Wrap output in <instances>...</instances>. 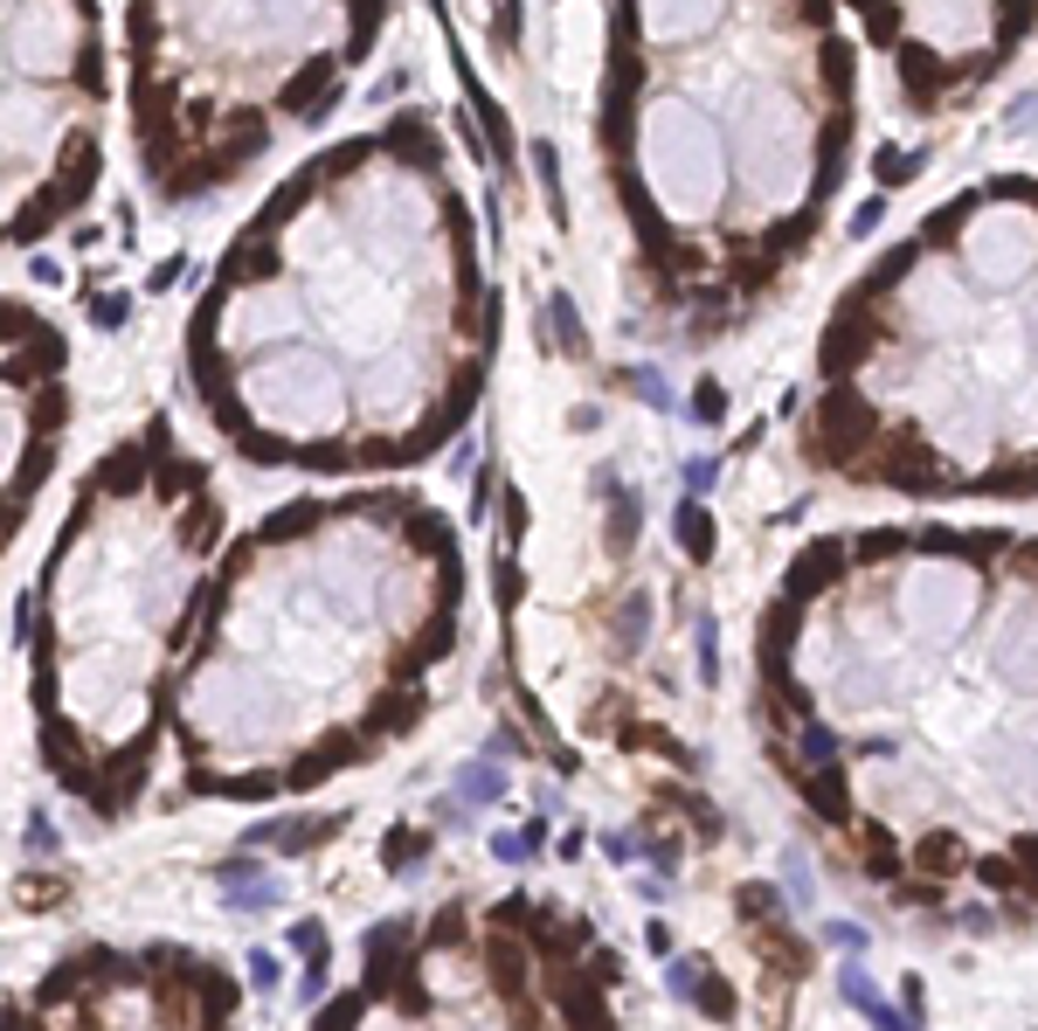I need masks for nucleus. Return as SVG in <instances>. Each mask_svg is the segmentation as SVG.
<instances>
[{
  "label": "nucleus",
  "mask_w": 1038,
  "mask_h": 1031,
  "mask_svg": "<svg viewBox=\"0 0 1038 1031\" xmlns=\"http://www.w3.org/2000/svg\"><path fill=\"white\" fill-rule=\"evenodd\" d=\"M201 416L271 471H402L485 381L478 228L430 111L305 160L188 319Z\"/></svg>",
  "instance_id": "f257e3e1"
},
{
  "label": "nucleus",
  "mask_w": 1038,
  "mask_h": 1031,
  "mask_svg": "<svg viewBox=\"0 0 1038 1031\" xmlns=\"http://www.w3.org/2000/svg\"><path fill=\"white\" fill-rule=\"evenodd\" d=\"M859 139L830 0H616L603 160L652 305L713 340L817 243Z\"/></svg>",
  "instance_id": "f03ea898"
},
{
  "label": "nucleus",
  "mask_w": 1038,
  "mask_h": 1031,
  "mask_svg": "<svg viewBox=\"0 0 1038 1031\" xmlns=\"http://www.w3.org/2000/svg\"><path fill=\"white\" fill-rule=\"evenodd\" d=\"M817 471L907 499H1038V180L949 194L851 277L803 408Z\"/></svg>",
  "instance_id": "7ed1b4c3"
},
{
  "label": "nucleus",
  "mask_w": 1038,
  "mask_h": 1031,
  "mask_svg": "<svg viewBox=\"0 0 1038 1031\" xmlns=\"http://www.w3.org/2000/svg\"><path fill=\"white\" fill-rule=\"evenodd\" d=\"M222 540V499L167 416L84 478L49 548L42 588L21 596L35 658L42 762L97 817H118L152 768V658L201 616V561Z\"/></svg>",
  "instance_id": "20e7f679"
},
{
  "label": "nucleus",
  "mask_w": 1038,
  "mask_h": 1031,
  "mask_svg": "<svg viewBox=\"0 0 1038 1031\" xmlns=\"http://www.w3.org/2000/svg\"><path fill=\"white\" fill-rule=\"evenodd\" d=\"M381 21L388 0H125V111L146 188L222 194L340 105Z\"/></svg>",
  "instance_id": "39448f33"
},
{
  "label": "nucleus",
  "mask_w": 1038,
  "mask_h": 1031,
  "mask_svg": "<svg viewBox=\"0 0 1038 1031\" xmlns=\"http://www.w3.org/2000/svg\"><path fill=\"white\" fill-rule=\"evenodd\" d=\"M104 180L97 0H8V243L63 228Z\"/></svg>",
  "instance_id": "423d86ee"
},
{
  "label": "nucleus",
  "mask_w": 1038,
  "mask_h": 1031,
  "mask_svg": "<svg viewBox=\"0 0 1038 1031\" xmlns=\"http://www.w3.org/2000/svg\"><path fill=\"white\" fill-rule=\"evenodd\" d=\"M845 8L866 21L914 111H942L991 84L1038 29V0H845Z\"/></svg>",
  "instance_id": "0eeeda50"
},
{
  "label": "nucleus",
  "mask_w": 1038,
  "mask_h": 1031,
  "mask_svg": "<svg viewBox=\"0 0 1038 1031\" xmlns=\"http://www.w3.org/2000/svg\"><path fill=\"white\" fill-rule=\"evenodd\" d=\"M70 429V347L29 298H8V527L29 520Z\"/></svg>",
  "instance_id": "6e6552de"
},
{
  "label": "nucleus",
  "mask_w": 1038,
  "mask_h": 1031,
  "mask_svg": "<svg viewBox=\"0 0 1038 1031\" xmlns=\"http://www.w3.org/2000/svg\"><path fill=\"white\" fill-rule=\"evenodd\" d=\"M215 886H222V900H229V914H271V907H284V880L256 859V852H236V859H222L215 865Z\"/></svg>",
  "instance_id": "1a4fd4ad"
},
{
  "label": "nucleus",
  "mask_w": 1038,
  "mask_h": 1031,
  "mask_svg": "<svg viewBox=\"0 0 1038 1031\" xmlns=\"http://www.w3.org/2000/svg\"><path fill=\"white\" fill-rule=\"evenodd\" d=\"M838 997H845L872 1031H921V1011H900V1003H887V990L872 984V969H866L859 956L838 963Z\"/></svg>",
  "instance_id": "9d476101"
},
{
  "label": "nucleus",
  "mask_w": 1038,
  "mask_h": 1031,
  "mask_svg": "<svg viewBox=\"0 0 1038 1031\" xmlns=\"http://www.w3.org/2000/svg\"><path fill=\"white\" fill-rule=\"evenodd\" d=\"M665 990H671V997H686V1003H699V1011H707V1018H720V1024L734 1018V990H727L713 969H699L692 956L665 969Z\"/></svg>",
  "instance_id": "9b49d317"
},
{
  "label": "nucleus",
  "mask_w": 1038,
  "mask_h": 1031,
  "mask_svg": "<svg viewBox=\"0 0 1038 1031\" xmlns=\"http://www.w3.org/2000/svg\"><path fill=\"white\" fill-rule=\"evenodd\" d=\"M347 817H277V823H256V831L243 838V852H264V844H326L332 831H340Z\"/></svg>",
  "instance_id": "f8f14e48"
},
{
  "label": "nucleus",
  "mask_w": 1038,
  "mask_h": 1031,
  "mask_svg": "<svg viewBox=\"0 0 1038 1031\" xmlns=\"http://www.w3.org/2000/svg\"><path fill=\"white\" fill-rule=\"evenodd\" d=\"M292 948L305 956V984H298V997H305V1003H319V997H326V956H332L326 927H319V921H298V927H292Z\"/></svg>",
  "instance_id": "ddd939ff"
},
{
  "label": "nucleus",
  "mask_w": 1038,
  "mask_h": 1031,
  "mask_svg": "<svg viewBox=\"0 0 1038 1031\" xmlns=\"http://www.w3.org/2000/svg\"><path fill=\"white\" fill-rule=\"evenodd\" d=\"M499 796H506V762L499 755H478V762L457 768V804L485 810V804H499Z\"/></svg>",
  "instance_id": "4468645a"
},
{
  "label": "nucleus",
  "mask_w": 1038,
  "mask_h": 1031,
  "mask_svg": "<svg viewBox=\"0 0 1038 1031\" xmlns=\"http://www.w3.org/2000/svg\"><path fill=\"white\" fill-rule=\"evenodd\" d=\"M679 548H686L692 561H713V512L699 506V499L679 506Z\"/></svg>",
  "instance_id": "2eb2a0df"
},
{
  "label": "nucleus",
  "mask_w": 1038,
  "mask_h": 1031,
  "mask_svg": "<svg viewBox=\"0 0 1038 1031\" xmlns=\"http://www.w3.org/2000/svg\"><path fill=\"white\" fill-rule=\"evenodd\" d=\"M540 844H548V823H527V831H499L491 838V859L499 865H533Z\"/></svg>",
  "instance_id": "dca6fc26"
},
{
  "label": "nucleus",
  "mask_w": 1038,
  "mask_h": 1031,
  "mask_svg": "<svg viewBox=\"0 0 1038 1031\" xmlns=\"http://www.w3.org/2000/svg\"><path fill=\"white\" fill-rule=\"evenodd\" d=\"M783 893L796 900V907H817V872L803 852H783Z\"/></svg>",
  "instance_id": "f3484780"
},
{
  "label": "nucleus",
  "mask_w": 1038,
  "mask_h": 1031,
  "mask_svg": "<svg viewBox=\"0 0 1038 1031\" xmlns=\"http://www.w3.org/2000/svg\"><path fill=\"white\" fill-rule=\"evenodd\" d=\"M692 644H699V685H720V637H713V616L707 609L692 616Z\"/></svg>",
  "instance_id": "a211bd4d"
},
{
  "label": "nucleus",
  "mask_w": 1038,
  "mask_h": 1031,
  "mask_svg": "<svg viewBox=\"0 0 1038 1031\" xmlns=\"http://www.w3.org/2000/svg\"><path fill=\"white\" fill-rule=\"evenodd\" d=\"M423 852H430L423 831H409V823H402V831H388V872H402V880H409V865H423Z\"/></svg>",
  "instance_id": "6ab92c4d"
},
{
  "label": "nucleus",
  "mask_w": 1038,
  "mask_h": 1031,
  "mask_svg": "<svg viewBox=\"0 0 1038 1031\" xmlns=\"http://www.w3.org/2000/svg\"><path fill=\"white\" fill-rule=\"evenodd\" d=\"M824 942L845 948V956H866V948H872V935H866L859 921H824Z\"/></svg>",
  "instance_id": "aec40b11"
},
{
  "label": "nucleus",
  "mask_w": 1038,
  "mask_h": 1031,
  "mask_svg": "<svg viewBox=\"0 0 1038 1031\" xmlns=\"http://www.w3.org/2000/svg\"><path fill=\"white\" fill-rule=\"evenodd\" d=\"M277 984H284V963L271 956V948H250V990H264V997H271Z\"/></svg>",
  "instance_id": "412c9836"
},
{
  "label": "nucleus",
  "mask_w": 1038,
  "mask_h": 1031,
  "mask_svg": "<svg viewBox=\"0 0 1038 1031\" xmlns=\"http://www.w3.org/2000/svg\"><path fill=\"white\" fill-rule=\"evenodd\" d=\"M699 492H713V457H692L686 464V499H699Z\"/></svg>",
  "instance_id": "4be33fe9"
},
{
  "label": "nucleus",
  "mask_w": 1038,
  "mask_h": 1031,
  "mask_svg": "<svg viewBox=\"0 0 1038 1031\" xmlns=\"http://www.w3.org/2000/svg\"><path fill=\"white\" fill-rule=\"evenodd\" d=\"M21 844H35V852H56V831H49V817H42V810L29 817V831H21Z\"/></svg>",
  "instance_id": "5701e85b"
},
{
  "label": "nucleus",
  "mask_w": 1038,
  "mask_h": 1031,
  "mask_svg": "<svg viewBox=\"0 0 1038 1031\" xmlns=\"http://www.w3.org/2000/svg\"><path fill=\"white\" fill-rule=\"evenodd\" d=\"M603 852H610L616 865H631V859H637V838H631V831H610V838H603Z\"/></svg>",
  "instance_id": "b1692460"
}]
</instances>
